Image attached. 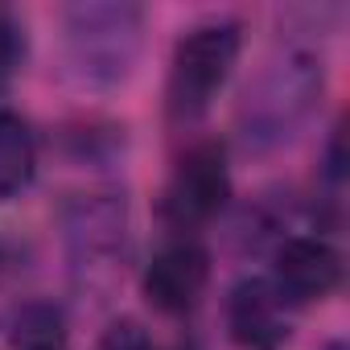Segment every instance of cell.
I'll return each instance as SVG.
<instances>
[{"label":"cell","mask_w":350,"mask_h":350,"mask_svg":"<svg viewBox=\"0 0 350 350\" xmlns=\"http://www.w3.org/2000/svg\"><path fill=\"white\" fill-rule=\"evenodd\" d=\"M227 198H231L227 148L215 144V140H202V144H194V148L178 161V169H173V178H169V186H165L161 211H165V219H169L173 227L190 231V227L211 223V219L227 206Z\"/></svg>","instance_id":"obj_5"},{"label":"cell","mask_w":350,"mask_h":350,"mask_svg":"<svg viewBox=\"0 0 350 350\" xmlns=\"http://www.w3.org/2000/svg\"><path fill=\"white\" fill-rule=\"evenodd\" d=\"M329 350H342V346H329Z\"/></svg>","instance_id":"obj_13"},{"label":"cell","mask_w":350,"mask_h":350,"mask_svg":"<svg viewBox=\"0 0 350 350\" xmlns=\"http://www.w3.org/2000/svg\"><path fill=\"white\" fill-rule=\"evenodd\" d=\"M70 346V329L58 305L50 301H33L17 313L13 321V350H66Z\"/></svg>","instance_id":"obj_10"},{"label":"cell","mask_w":350,"mask_h":350,"mask_svg":"<svg viewBox=\"0 0 350 350\" xmlns=\"http://www.w3.org/2000/svg\"><path fill=\"white\" fill-rule=\"evenodd\" d=\"M239 62V25L235 21H202L194 25L178 46L169 62V116L173 120H198L211 99L223 91Z\"/></svg>","instance_id":"obj_3"},{"label":"cell","mask_w":350,"mask_h":350,"mask_svg":"<svg viewBox=\"0 0 350 350\" xmlns=\"http://www.w3.org/2000/svg\"><path fill=\"white\" fill-rule=\"evenodd\" d=\"M38 173V144L17 111H0V198H17Z\"/></svg>","instance_id":"obj_9"},{"label":"cell","mask_w":350,"mask_h":350,"mask_svg":"<svg viewBox=\"0 0 350 350\" xmlns=\"http://www.w3.org/2000/svg\"><path fill=\"white\" fill-rule=\"evenodd\" d=\"M95 350H157V346H152V338H148V329H144L140 321L124 317V321L107 325V334L99 338Z\"/></svg>","instance_id":"obj_12"},{"label":"cell","mask_w":350,"mask_h":350,"mask_svg":"<svg viewBox=\"0 0 350 350\" xmlns=\"http://www.w3.org/2000/svg\"><path fill=\"white\" fill-rule=\"evenodd\" d=\"M21 58H25V29L9 9H0V83L17 75Z\"/></svg>","instance_id":"obj_11"},{"label":"cell","mask_w":350,"mask_h":350,"mask_svg":"<svg viewBox=\"0 0 350 350\" xmlns=\"http://www.w3.org/2000/svg\"><path fill=\"white\" fill-rule=\"evenodd\" d=\"M227 329L243 350H280L288 342L284 301L272 280H239L227 297Z\"/></svg>","instance_id":"obj_8"},{"label":"cell","mask_w":350,"mask_h":350,"mask_svg":"<svg viewBox=\"0 0 350 350\" xmlns=\"http://www.w3.org/2000/svg\"><path fill=\"white\" fill-rule=\"evenodd\" d=\"M144 13L136 5H75L66 9V62L87 87H116L132 75L140 54Z\"/></svg>","instance_id":"obj_2"},{"label":"cell","mask_w":350,"mask_h":350,"mask_svg":"<svg viewBox=\"0 0 350 350\" xmlns=\"http://www.w3.org/2000/svg\"><path fill=\"white\" fill-rule=\"evenodd\" d=\"M338 284H342V256L325 239L293 235L280 243L276 276H272V288L280 293V301H293V305L325 301Z\"/></svg>","instance_id":"obj_7"},{"label":"cell","mask_w":350,"mask_h":350,"mask_svg":"<svg viewBox=\"0 0 350 350\" xmlns=\"http://www.w3.org/2000/svg\"><path fill=\"white\" fill-rule=\"evenodd\" d=\"M325 91V70L313 50H280L247 83L239 103V132L247 148H276L297 136Z\"/></svg>","instance_id":"obj_1"},{"label":"cell","mask_w":350,"mask_h":350,"mask_svg":"<svg viewBox=\"0 0 350 350\" xmlns=\"http://www.w3.org/2000/svg\"><path fill=\"white\" fill-rule=\"evenodd\" d=\"M211 280V256L194 239H178L152 256L144 272V297L161 313H190Z\"/></svg>","instance_id":"obj_6"},{"label":"cell","mask_w":350,"mask_h":350,"mask_svg":"<svg viewBox=\"0 0 350 350\" xmlns=\"http://www.w3.org/2000/svg\"><path fill=\"white\" fill-rule=\"evenodd\" d=\"M66 243L75 276L91 288H107L124 268L128 252V211L116 194L79 198L66 215Z\"/></svg>","instance_id":"obj_4"}]
</instances>
